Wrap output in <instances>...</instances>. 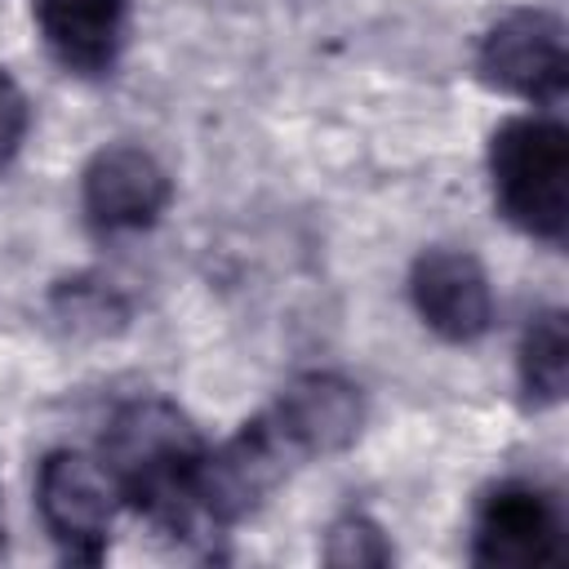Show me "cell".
I'll return each instance as SVG.
<instances>
[{
    "label": "cell",
    "mask_w": 569,
    "mask_h": 569,
    "mask_svg": "<svg viewBox=\"0 0 569 569\" xmlns=\"http://www.w3.org/2000/svg\"><path fill=\"white\" fill-rule=\"evenodd\" d=\"M200 453L204 436L173 400L138 396L111 413L98 462L107 467L120 502L169 533H191V525L200 520L191 498Z\"/></svg>",
    "instance_id": "1"
},
{
    "label": "cell",
    "mask_w": 569,
    "mask_h": 569,
    "mask_svg": "<svg viewBox=\"0 0 569 569\" xmlns=\"http://www.w3.org/2000/svg\"><path fill=\"white\" fill-rule=\"evenodd\" d=\"M489 187L498 213L542 244H565L569 231V133L560 120L529 111L511 116L489 138Z\"/></svg>",
    "instance_id": "2"
},
{
    "label": "cell",
    "mask_w": 569,
    "mask_h": 569,
    "mask_svg": "<svg viewBox=\"0 0 569 569\" xmlns=\"http://www.w3.org/2000/svg\"><path fill=\"white\" fill-rule=\"evenodd\" d=\"M302 462H311L307 449L284 427V418L267 405L222 445L213 449L204 445L196 480H191L196 516L213 529H231L249 520Z\"/></svg>",
    "instance_id": "3"
},
{
    "label": "cell",
    "mask_w": 569,
    "mask_h": 569,
    "mask_svg": "<svg viewBox=\"0 0 569 569\" xmlns=\"http://www.w3.org/2000/svg\"><path fill=\"white\" fill-rule=\"evenodd\" d=\"M120 493L107 467L80 449H53L36 471V511L58 556L71 565H98L107 556Z\"/></svg>",
    "instance_id": "4"
},
{
    "label": "cell",
    "mask_w": 569,
    "mask_h": 569,
    "mask_svg": "<svg viewBox=\"0 0 569 569\" xmlns=\"http://www.w3.org/2000/svg\"><path fill=\"white\" fill-rule=\"evenodd\" d=\"M476 71L489 89L556 107L569 89V49H565V22L547 9H511L502 13L476 49Z\"/></svg>",
    "instance_id": "5"
},
{
    "label": "cell",
    "mask_w": 569,
    "mask_h": 569,
    "mask_svg": "<svg viewBox=\"0 0 569 569\" xmlns=\"http://www.w3.org/2000/svg\"><path fill=\"white\" fill-rule=\"evenodd\" d=\"M173 200L169 169L138 142H107L80 173V209L98 236H133L160 222Z\"/></svg>",
    "instance_id": "6"
},
{
    "label": "cell",
    "mask_w": 569,
    "mask_h": 569,
    "mask_svg": "<svg viewBox=\"0 0 569 569\" xmlns=\"http://www.w3.org/2000/svg\"><path fill=\"white\" fill-rule=\"evenodd\" d=\"M560 556V511L551 493L525 480L493 485L471 525V560L485 569H533Z\"/></svg>",
    "instance_id": "7"
},
{
    "label": "cell",
    "mask_w": 569,
    "mask_h": 569,
    "mask_svg": "<svg viewBox=\"0 0 569 569\" xmlns=\"http://www.w3.org/2000/svg\"><path fill=\"white\" fill-rule=\"evenodd\" d=\"M409 298L418 320L453 347L480 342L493 329V284L467 249H422L409 267Z\"/></svg>",
    "instance_id": "8"
},
{
    "label": "cell",
    "mask_w": 569,
    "mask_h": 569,
    "mask_svg": "<svg viewBox=\"0 0 569 569\" xmlns=\"http://www.w3.org/2000/svg\"><path fill=\"white\" fill-rule=\"evenodd\" d=\"M31 18L53 62L84 80L111 76L129 40V0H31Z\"/></svg>",
    "instance_id": "9"
},
{
    "label": "cell",
    "mask_w": 569,
    "mask_h": 569,
    "mask_svg": "<svg viewBox=\"0 0 569 569\" xmlns=\"http://www.w3.org/2000/svg\"><path fill=\"white\" fill-rule=\"evenodd\" d=\"M271 409L284 418V427L298 436L307 458H329L342 453L360 440L365 431V396L351 378L311 369L284 382V391L271 400Z\"/></svg>",
    "instance_id": "10"
},
{
    "label": "cell",
    "mask_w": 569,
    "mask_h": 569,
    "mask_svg": "<svg viewBox=\"0 0 569 569\" xmlns=\"http://www.w3.org/2000/svg\"><path fill=\"white\" fill-rule=\"evenodd\" d=\"M516 373H520L525 405L551 409V405L565 400V387H569V329H565V311L560 307H547V311L529 316V325L520 333V351H516Z\"/></svg>",
    "instance_id": "11"
},
{
    "label": "cell",
    "mask_w": 569,
    "mask_h": 569,
    "mask_svg": "<svg viewBox=\"0 0 569 569\" xmlns=\"http://www.w3.org/2000/svg\"><path fill=\"white\" fill-rule=\"evenodd\" d=\"M49 320L67 338H111L129 325V298L107 276L80 271L49 289Z\"/></svg>",
    "instance_id": "12"
},
{
    "label": "cell",
    "mask_w": 569,
    "mask_h": 569,
    "mask_svg": "<svg viewBox=\"0 0 569 569\" xmlns=\"http://www.w3.org/2000/svg\"><path fill=\"white\" fill-rule=\"evenodd\" d=\"M325 565L333 569H382L396 560V547L387 538V529L365 516V511H342L329 529H325Z\"/></svg>",
    "instance_id": "13"
},
{
    "label": "cell",
    "mask_w": 569,
    "mask_h": 569,
    "mask_svg": "<svg viewBox=\"0 0 569 569\" xmlns=\"http://www.w3.org/2000/svg\"><path fill=\"white\" fill-rule=\"evenodd\" d=\"M27 129H31V102L22 84L0 67V169L22 151Z\"/></svg>",
    "instance_id": "14"
},
{
    "label": "cell",
    "mask_w": 569,
    "mask_h": 569,
    "mask_svg": "<svg viewBox=\"0 0 569 569\" xmlns=\"http://www.w3.org/2000/svg\"><path fill=\"white\" fill-rule=\"evenodd\" d=\"M0 542H4V520H0Z\"/></svg>",
    "instance_id": "15"
}]
</instances>
